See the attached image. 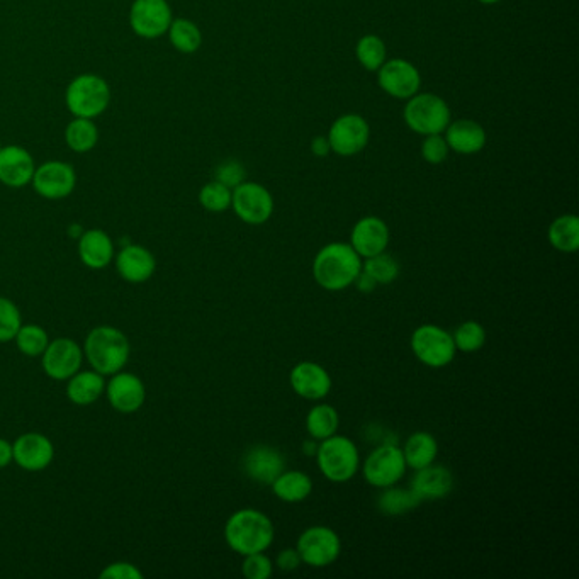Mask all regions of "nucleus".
<instances>
[{
	"instance_id": "nucleus-27",
	"label": "nucleus",
	"mask_w": 579,
	"mask_h": 579,
	"mask_svg": "<svg viewBox=\"0 0 579 579\" xmlns=\"http://www.w3.org/2000/svg\"><path fill=\"white\" fill-rule=\"evenodd\" d=\"M406 467L418 471L422 467L430 466L439 456V444L432 433H411L405 445H403Z\"/></svg>"
},
{
	"instance_id": "nucleus-4",
	"label": "nucleus",
	"mask_w": 579,
	"mask_h": 579,
	"mask_svg": "<svg viewBox=\"0 0 579 579\" xmlns=\"http://www.w3.org/2000/svg\"><path fill=\"white\" fill-rule=\"evenodd\" d=\"M315 457L321 474L332 483H347L359 473V449L349 437L335 433L321 440Z\"/></svg>"
},
{
	"instance_id": "nucleus-36",
	"label": "nucleus",
	"mask_w": 579,
	"mask_h": 579,
	"mask_svg": "<svg viewBox=\"0 0 579 579\" xmlns=\"http://www.w3.org/2000/svg\"><path fill=\"white\" fill-rule=\"evenodd\" d=\"M362 270L374 279L377 286H388L400 276V264L386 252L366 259V262H362Z\"/></svg>"
},
{
	"instance_id": "nucleus-1",
	"label": "nucleus",
	"mask_w": 579,
	"mask_h": 579,
	"mask_svg": "<svg viewBox=\"0 0 579 579\" xmlns=\"http://www.w3.org/2000/svg\"><path fill=\"white\" fill-rule=\"evenodd\" d=\"M362 272V259L350 243H328L313 260L316 284L327 291H343L354 286Z\"/></svg>"
},
{
	"instance_id": "nucleus-8",
	"label": "nucleus",
	"mask_w": 579,
	"mask_h": 579,
	"mask_svg": "<svg viewBox=\"0 0 579 579\" xmlns=\"http://www.w3.org/2000/svg\"><path fill=\"white\" fill-rule=\"evenodd\" d=\"M362 473L367 483L379 490L400 483L406 473L405 456L400 445H377L364 461Z\"/></svg>"
},
{
	"instance_id": "nucleus-17",
	"label": "nucleus",
	"mask_w": 579,
	"mask_h": 579,
	"mask_svg": "<svg viewBox=\"0 0 579 579\" xmlns=\"http://www.w3.org/2000/svg\"><path fill=\"white\" fill-rule=\"evenodd\" d=\"M104 393H106L109 405L124 415L140 410L147 400L145 384L140 377L131 372L119 371L113 374L109 383H106Z\"/></svg>"
},
{
	"instance_id": "nucleus-43",
	"label": "nucleus",
	"mask_w": 579,
	"mask_h": 579,
	"mask_svg": "<svg viewBox=\"0 0 579 579\" xmlns=\"http://www.w3.org/2000/svg\"><path fill=\"white\" fill-rule=\"evenodd\" d=\"M102 579H143V573L135 564L118 561V563L107 564L101 573Z\"/></svg>"
},
{
	"instance_id": "nucleus-21",
	"label": "nucleus",
	"mask_w": 579,
	"mask_h": 579,
	"mask_svg": "<svg viewBox=\"0 0 579 579\" xmlns=\"http://www.w3.org/2000/svg\"><path fill=\"white\" fill-rule=\"evenodd\" d=\"M243 471L257 483L272 484L282 471H286V459L274 447L255 445L243 456Z\"/></svg>"
},
{
	"instance_id": "nucleus-13",
	"label": "nucleus",
	"mask_w": 579,
	"mask_h": 579,
	"mask_svg": "<svg viewBox=\"0 0 579 579\" xmlns=\"http://www.w3.org/2000/svg\"><path fill=\"white\" fill-rule=\"evenodd\" d=\"M377 82L388 96L408 101L410 97L418 94V90L422 87V75L408 60L391 58L377 70Z\"/></svg>"
},
{
	"instance_id": "nucleus-24",
	"label": "nucleus",
	"mask_w": 579,
	"mask_h": 579,
	"mask_svg": "<svg viewBox=\"0 0 579 579\" xmlns=\"http://www.w3.org/2000/svg\"><path fill=\"white\" fill-rule=\"evenodd\" d=\"M79 259L92 270L106 269L114 260V243L106 231L87 230L79 237Z\"/></svg>"
},
{
	"instance_id": "nucleus-49",
	"label": "nucleus",
	"mask_w": 579,
	"mask_h": 579,
	"mask_svg": "<svg viewBox=\"0 0 579 579\" xmlns=\"http://www.w3.org/2000/svg\"><path fill=\"white\" fill-rule=\"evenodd\" d=\"M478 2L484 4V6H493V4H498L501 0H478Z\"/></svg>"
},
{
	"instance_id": "nucleus-48",
	"label": "nucleus",
	"mask_w": 579,
	"mask_h": 579,
	"mask_svg": "<svg viewBox=\"0 0 579 579\" xmlns=\"http://www.w3.org/2000/svg\"><path fill=\"white\" fill-rule=\"evenodd\" d=\"M318 440H306L303 444V452L306 456L315 457L316 450H318Z\"/></svg>"
},
{
	"instance_id": "nucleus-5",
	"label": "nucleus",
	"mask_w": 579,
	"mask_h": 579,
	"mask_svg": "<svg viewBox=\"0 0 579 579\" xmlns=\"http://www.w3.org/2000/svg\"><path fill=\"white\" fill-rule=\"evenodd\" d=\"M65 102L75 118H99L111 104V89L99 75H79L68 85Z\"/></svg>"
},
{
	"instance_id": "nucleus-47",
	"label": "nucleus",
	"mask_w": 579,
	"mask_h": 579,
	"mask_svg": "<svg viewBox=\"0 0 579 579\" xmlns=\"http://www.w3.org/2000/svg\"><path fill=\"white\" fill-rule=\"evenodd\" d=\"M12 462V444L6 439H0V469L9 466Z\"/></svg>"
},
{
	"instance_id": "nucleus-29",
	"label": "nucleus",
	"mask_w": 579,
	"mask_h": 579,
	"mask_svg": "<svg viewBox=\"0 0 579 579\" xmlns=\"http://www.w3.org/2000/svg\"><path fill=\"white\" fill-rule=\"evenodd\" d=\"M552 247L563 253H574L579 248V220L576 214H564L552 221L547 231Z\"/></svg>"
},
{
	"instance_id": "nucleus-19",
	"label": "nucleus",
	"mask_w": 579,
	"mask_h": 579,
	"mask_svg": "<svg viewBox=\"0 0 579 579\" xmlns=\"http://www.w3.org/2000/svg\"><path fill=\"white\" fill-rule=\"evenodd\" d=\"M389 226L377 216H366L355 223L350 235V245L362 260L386 252L389 245Z\"/></svg>"
},
{
	"instance_id": "nucleus-42",
	"label": "nucleus",
	"mask_w": 579,
	"mask_h": 579,
	"mask_svg": "<svg viewBox=\"0 0 579 579\" xmlns=\"http://www.w3.org/2000/svg\"><path fill=\"white\" fill-rule=\"evenodd\" d=\"M245 179H247V170L237 160H226L223 164L218 165V169L214 172V180L230 187L231 191L245 182Z\"/></svg>"
},
{
	"instance_id": "nucleus-26",
	"label": "nucleus",
	"mask_w": 579,
	"mask_h": 579,
	"mask_svg": "<svg viewBox=\"0 0 579 579\" xmlns=\"http://www.w3.org/2000/svg\"><path fill=\"white\" fill-rule=\"evenodd\" d=\"M106 391V379L99 372L82 371L67 381V398L77 406L94 405Z\"/></svg>"
},
{
	"instance_id": "nucleus-20",
	"label": "nucleus",
	"mask_w": 579,
	"mask_h": 579,
	"mask_svg": "<svg viewBox=\"0 0 579 579\" xmlns=\"http://www.w3.org/2000/svg\"><path fill=\"white\" fill-rule=\"evenodd\" d=\"M114 257L119 277L130 284L150 281L157 270V260L153 257V253L141 245L121 248Z\"/></svg>"
},
{
	"instance_id": "nucleus-40",
	"label": "nucleus",
	"mask_w": 579,
	"mask_h": 579,
	"mask_svg": "<svg viewBox=\"0 0 579 579\" xmlns=\"http://www.w3.org/2000/svg\"><path fill=\"white\" fill-rule=\"evenodd\" d=\"M242 573L247 579H269L274 574V564L264 552L248 554L243 559Z\"/></svg>"
},
{
	"instance_id": "nucleus-45",
	"label": "nucleus",
	"mask_w": 579,
	"mask_h": 579,
	"mask_svg": "<svg viewBox=\"0 0 579 579\" xmlns=\"http://www.w3.org/2000/svg\"><path fill=\"white\" fill-rule=\"evenodd\" d=\"M311 152L315 153L316 157H327L328 153L332 152L327 136H315L311 141Z\"/></svg>"
},
{
	"instance_id": "nucleus-33",
	"label": "nucleus",
	"mask_w": 579,
	"mask_h": 579,
	"mask_svg": "<svg viewBox=\"0 0 579 579\" xmlns=\"http://www.w3.org/2000/svg\"><path fill=\"white\" fill-rule=\"evenodd\" d=\"M167 33H169L170 43L180 53L189 55V53L199 50L203 45L201 29L197 28V24L192 23L189 19H184V17L174 19Z\"/></svg>"
},
{
	"instance_id": "nucleus-2",
	"label": "nucleus",
	"mask_w": 579,
	"mask_h": 579,
	"mask_svg": "<svg viewBox=\"0 0 579 579\" xmlns=\"http://www.w3.org/2000/svg\"><path fill=\"white\" fill-rule=\"evenodd\" d=\"M276 537L274 523L264 512L243 508L233 513L225 525V540L240 556L265 552Z\"/></svg>"
},
{
	"instance_id": "nucleus-6",
	"label": "nucleus",
	"mask_w": 579,
	"mask_h": 579,
	"mask_svg": "<svg viewBox=\"0 0 579 579\" xmlns=\"http://www.w3.org/2000/svg\"><path fill=\"white\" fill-rule=\"evenodd\" d=\"M403 118L408 128L418 135H439L450 123L447 102L437 94H415L406 102Z\"/></svg>"
},
{
	"instance_id": "nucleus-50",
	"label": "nucleus",
	"mask_w": 579,
	"mask_h": 579,
	"mask_svg": "<svg viewBox=\"0 0 579 579\" xmlns=\"http://www.w3.org/2000/svg\"><path fill=\"white\" fill-rule=\"evenodd\" d=\"M0 148H2V145H0Z\"/></svg>"
},
{
	"instance_id": "nucleus-30",
	"label": "nucleus",
	"mask_w": 579,
	"mask_h": 579,
	"mask_svg": "<svg viewBox=\"0 0 579 579\" xmlns=\"http://www.w3.org/2000/svg\"><path fill=\"white\" fill-rule=\"evenodd\" d=\"M340 425V416L338 411L332 405H315L308 411L306 416V430L311 435V439L321 440L328 439L335 435Z\"/></svg>"
},
{
	"instance_id": "nucleus-15",
	"label": "nucleus",
	"mask_w": 579,
	"mask_h": 579,
	"mask_svg": "<svg viewBox=\"0 0 579 579\" xmlns=\"http://www.w3.org/2000/svg\"><path fill=\"white\" fill-rule=\"evenodd\" d=\"M31 184H33L34 191L38 192L41 197L58 201L74 192L77 186V174H75L74 167L67 162L50 160L36 167Z\"/></svg>"
},
{
	"instance_id": "nucleus-46",
	"label": "nucleus",
	"mask_w": 579,
	"mask_h": 579,
	"mask_svg": "<svg viewBox=\"0 0 579 579\" xmlns=\"http://www.w3.org/2000/svg\"><path fill=\"white\" fill-rule=\"evenodd\" d=\"M354 286L359 289L360 293H372L376 289L377 284L371 276H367L366 272L362 270L357 279H355Z\"/></svg>"
},
{
	"instance_id": "nucleus-25",
	"label": "nucleus",
	"mask_w": 579,
	"mask_h": 579,
	"mask_svg": "<svg viewBox=\"0 0 579 579\" xmlns=\"http://www.w3.org/2000/svg\"><path fill=\"white\" fill-rule=\"evenodd\" d=\"M444 138L450 150L461 155H474L486 145V131L481 124L471 119L450 121L445 128Z\"/></svg>"
},
{
	"instance_id": "nucleus-41",
	"label": "nucleus",
	"mask_w": 579,
	"mask_h": 579,
	"mask_svg": "<svg viewBox=\"0 0 579 579\" xmlns=\"http://www.w3.org/2000/svg\"><path fill=\"white\" fill-rule=\"evenodd\" d=\"M450 148L442 133L425 136L422 143V157L427 164L439 165L449 157Z\"/></svg>"
},
{
	"instance_id": "nucleus-37",
	"label": "nucleus",
	"mask_w": 579,
	"mask_h": 579,
	"mask_svg": "<svg viewBox=\"0 0 579 579\" xmlns=\"http://www.w3.org/2000/svg\"><path fill=\"white\" fill-rule=\"evenodd\" d=\"M452 340L459 352L474 354L483 349L486 343V330L479 321H464L456 328V332L452 333Z\"/></svg>"
},
{
	"instance_id": "nucleus-9",
	"label": "nucleus",
	"mask_w": 579,
	"mask_h": 579,
	"mask_svg": "<svg viewBox=\"0 0 579 579\" xmlns=\"http://www.w3.org/2000/svg\"><path fill=\"white\" fill-rule=\"evenodd\" d=\"M296 549L304 564L311 568H327L340 557L342 540L330 527L315 525L299 535Z\"/></svg>"
},
{
	"instance_id": "nucleus-12",
	"label": "nucleus",
	"mask_w": 579,
	"mask_h": 579,
	"mask_svg": "<svg viewBox=\"0 0 579 579\" xmlns=\"http://www.w3.org/2000/svg\"><path fill=\"white\" fill-rule=\"evenodd\" d=\"M84 350L72 338H57L41 355V367L53 381H68L82 369Z\"/></svg>"
},
{
	"instance_id": "nucleus-34",
	"label": "nucleus",
	"mask_w": 579,
	"mask_h": 579,
	"mask_svg": "<svg viewBox=\"0 0 579 579\" xmlns=\"http://www.w3.org/2000/svg\"><path fill=\"white\" fill-rule=\"evenodd\" d=\"M355 57L366 70L377 72L388 60V48H386V43L376 34H366L357 41Z\"/></svg>"
},
{
	"instance_id": "nucleus-16",
	"label": "nucleus",
	"mask_w": 579,
	"mask_h": 579,
	"mask_svg": "<svg viewBox=\"0 0 579 579\" xmlns=\"http://www.w3.org/2000/svg\"><path fill=\"white\" fill-rule=\"evenodd\" d=\"M55 459V445L51 440L38 432L23 433L12 442V462L28 471V473H40L45 471Z\"/></svg>"
},
{
	"instance_id": "nucleus-10",
	"label": "nucleus",
	"mask_w": 579,
	"mask_h": 579,
	"mask_svg": "<svg viewBox=\"0 0 579 579\" xmlns=\"http://www.w3.org/2000/svg\"><path fill=\"white\" fill-rule=\"evenodd\" d=\"M231 208L247 225H264L274 213V197L257 182H242L231 192Z\"/></svg>"
},
{
	"instance_id": "nucleus-7",
	"label": "nucleus",
	"mask_w": 579,
	"mask_h": 579,
	"mask_svg": "<svg viewBox=\"0 0 579 579\" xmlns=\"http://www.w3.org/2000/svg\"><path fill=\"white\" fill-rule=\"evenodd\" d=\"M411 350L423 366L442 369L456 357V345L452 333L437 325H422L416 328L410 340Z\"/></svg>"
},
{
	"instance_id": "nucleus-11",
	"label": "nucleus",
	"mask_w": 579,
	"mask_h": 579,
	"mask_svg": "<svg viewBox=\"0 0 579 579\" xmlns=\"http://www.w3.org/2000/svg\"><path fill=\"white\" fill-rule=\"evenodd\" d=\"M332 152L340 157H354L362 152L371 138V128L359 114H343L333 121L328 131Z\"/></svg>"
},
{
	"instance_id": "nucleus-44",
	"label": "nucleus",
	"mask_w": 579,
	"mask_h": 579,
	"mask_svg": "<svg viewBox=\"0 0 579 579\" xmlns=\"http://www.w3.org/2000/svg\"><path fill=\"white\" fill-rule=\"evenodd\" d=\"M301 556H299L298 549H284V551L277 556V566L282 571H294V569H298L301 566Z\"/></svg>"
},
{
	"instance_id": "nucleus-39",
	"label": "nucleus",
	"mask_w": 579,
	"mask_h": 579,
	"mask_svg": "<svg viewBox=\"0 0 579 579\" xmlns=\"http://www.w3.org/2000/svg\"><path fill=\"white\" fill-rule=\"evenodd\" d=\"M23 325V316L11 299L0 296V343L12 342Z\"/></svg>"
},
{
	"instance_id": "nucleus-14",
	"label": "nucleus",
	"mask_w": 579,
	"mask_h": 579,
	"mask_svg": "<svg viewBox=\"0 0 579 579\" xmlns=\"http://www.w3.org/2000/svg\"><path fill=\"white\" fill-rule=\"evenodd\" d=\"M172 21L174 17L167 0H135L131 6V29L145 40L164 36Z\"/></svg>"
},
{
	"instance_id": "nucleus-35",
	"label": "nucleus",
	"mask_w": 579,
	"mask_h": 579,
	"mask_svg": "<svg viewBox=\"0 0 579 579\" xmlns=\"http://www.w3.org/2000/svg\"><path fill=\"white\" fill-rule=\"evenodd\" d=\"M14 342L21 354L28 355V357H41L50 343V337L45 328L31 323V325H21Z\"/></svg>"
},
{
	"instance_id": "nucleus-18",
	"label": "nucleus",
	"mask_w": 579,
	"mask_h": 579,
	"mask_svg": "<svg viewBox=\"0 0 579 579\" xmlns=\"http://www.w3.org/2000/svg\"><path fill=\"white\" fill-rule=\"evenodd\" d=\"M289 383L294 393L310 401L327 398L333 386L332 376L316 362H299L289 374Z\"/></svg>"
},
{
	"instance_id": "nucleus-32",
	"label": "nucleus",
	"mask_w": 579,
	"mask_h": 579,
	"mask_svg": "<svg viewBox=\"0 0 579 579\" xmlns=\"http://www.w3.org/2000/svg\"><path fill=\"white\" fill-rule=\"evenodd\" d=\"M65 141L72 152L87 153L96 147L99 141V130L92 119L75 118L72 123H68Z\"/></svg>"
},
{
	"instance_id": "nucleus-38",
	"label": "nucleus",
	"mask_w": 579,
	"mask_h": 579,
	"mask_svg": "<svg viewBox=\"0 0 579 579\" xmlns=\"http://www.w3.org/2000/svg\"><path fill=\"white\" fill-rule=\"evenodd\" d=\"M231 189L218 180H211L199 191V203L209 213H225L231 208Z\"/></svg>"
},
{
	"instance_id": "nucleus-22",
	"label": "nucleus",
	"mask_w": 579,
	"mask_h": 579,
	"mask_svg": "<svg viewBox=\"0 0 579 579\" xmlns=\"http://www.w3.org/2000/svg\"><path fill=\"white\" fill-rule=\"evenodd\" d=\"M34 170L36 165L26 148L17 145L0 148V182L4 186L12 189L28 186L33 180Z\"/></svg>"
},
{
	"instance_id": "nucleus-23",
	"label": "nucleus",
	"mask_w": 579,
	"mask_h": 579,
	"mask_svg": "<svg viewBox=\"0 0 579 579\" xmlns=\"http://www.w3.org/2000/svg\"><path fill=\"white\" fill-rule=\"evenodd\" d=\"M410 490L422 501L442 500L454 490V474L449 467L430 464L415 471Z\"/></svg>"
},
{
	"instance_id": "nucleus-3",
	"label": "nucleus",
	"mask_w": 579,
	"mask_h": 579,
	"mask_svg": "<svg viewBox=\"0 0 579 579\" xmlns=\"http://www.w3.org/2000/svg\"><path fill=\"white\" fill-rule=\"evenodd\" d=\"M84 355L94 371L113 376L123 371L130 360V340L119 328L101 325L90 330L85 338Z\"/></svg>"
},
{
	"instance_id": "nucleus-28",
	"label": "nucleus",
	"mask_w": 579,
	"mask_h": 579,
	"mask_svg": "<svg viewBox=\"0 0 579 579\" xmlns=\"http://www.w3.org/2000/svg\"><path fill=\"white\" fill-rule=\"evenodd\" d=\"M270 486L272 493L286 503H301L313 491V481L303 471H282Z\"/></svg>"
},
{
	"instance_id": "nucleus-31",
	"label": "nucleus",
	"mask_w": 579,
	"mask_h": 579,
	"mask_svg": "<svg viewBox=\"0 0 579 579\" xmlns=\"http://www.w3.org/2000/svg\"><path fill=\"white\" fill-rule=\"evenodd\" d=\"M420 503L422 500L413 491L389 486V488H384L383 493L379 496L377 508L386 517H401V515L411 512Z\"/></svg>"
}]
</instances>
